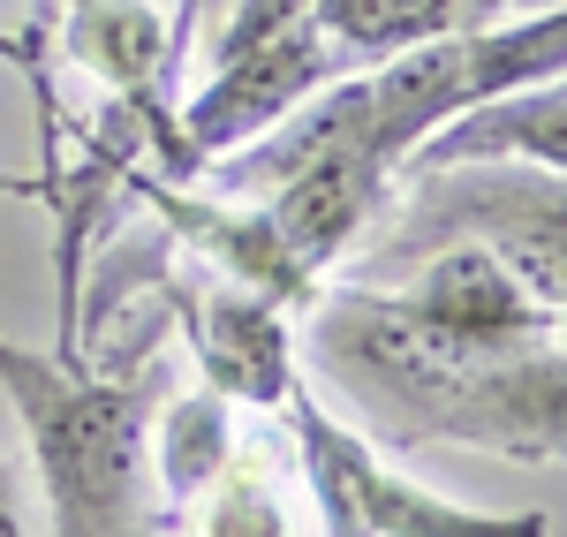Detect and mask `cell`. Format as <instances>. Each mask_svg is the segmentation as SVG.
Listing matches in <instances>:
<instances>
[{
  "label": "cell",
  "mask_w": 567,
  "mask_h": 537,
  "mask_svg": "<svg viewBox=\"0 0 567 537\" xmlns=\"http://www.w3.org/2000/svg\"><path fill=\"white\" fill-rule=\"evenodd\" d=\"M560 159H567V91L560 76H545V84L477 99L454 122H439L409 152L401 175H424V167H545V175H560Z\"/></svg>",
  "instance_id": "cell-11"
},
{
  "label": "cell",
  "mask_w": 567,
  "mask_h": 537,
  "mask_svg": "<svg viewBox=\"0 0 567 537\" xmlns=\"http://www.w3.org/2000/svg\"><path fill=\"white\" fill-rule=\"evenodd\" d=\"M288 447H296V485H303L318 537H553L545 515L515 507H462V499L409 485L386 454L355 432L349 416L310 394L303 379L288 386Z\"/></svg>",
  "instance_id": "cell-3"
},
{
  "label": "cell",
  "mask_w": 567,
  "mask_h": 537,
  "mask_svg": "<svg viewBox=\"0 0 567 537\" xmlns=\"http://www.w3.org/2000/svg\"><path fill=\"white\" fill-rule=\"evenodd\" d=\"M303 349L371 447H484L560 462L567 363L560 341L477 349L409 311L393 288H333L303 303Z\"/></svg>",
  "instance_id": "cell-1"
},
{
  "label": "cell",
  "mask_w": 567,
  "mask_h": 537,
  "mask_svg": "<svg viewBox=\"0 0 567 537\" xmlns=\"http://www.w3.org/2000/svg\"><path fill=\"white\" fill-rule=\"evenodd\" d=\"M296 485L265 447L235 440V454L219 462V477L189 499V537H296Z\"/></svg>",
  "instance_id": "cell-13"
},
{
  "label": "cell",
  "mask_w": 567,
  "mask_h": 537,
  "mask_svg": "<svg viewBox=\"0 0 567 537\" xmlns=\"http://www.w3.org/2000/svg\"><path fill=\"white\" fill-rule=\"evenodd\" d=\"M0 394L23 416L53 537L152 530V409L167 394V363H84L0 333Z\"/></svg>",
  "instance_id": "cell-2"
},
{
  "label": "cell",
  "mask_w": 567,
  "mask_h": 537,
  "mask_svg": "<svg viewBox=\"0 0 567 537\" xmlns=\"http://www.w3.org/2000/svg\"><path fill=\"white\" fill-rule=\"evenodd\" d=\"M61 45L69 61L91 69L114 91V106H130L152 136L175 130V61H167V16L152 0H69L61 8Z\"/></svg>",
  "instance_id": "cell-10"
},
{
  "label": "cell",
  "mask_w": 567,
  "mask_h": 537,
  "mask_svg": "<svg viewBox=\"0 0 567 537\" xmlns=\"http://www.w3.org/2000/svg\"><path fill=\"white\" fill-rule=\"evenodd\" d=\"M175 318L189 333V357H197L213 394H227L235 409L288 402V386H296L288 303H272L258 288H235L219 272H197V280H175Z\"/></svg>",
  "instance_id": "cell-7"
},
{
  "label": "cell",
  "mask_w": 567,
  "mask_h": 537,
  "mask_svg": "<svg viewBox=\"0 0 567 537\" xmlns=\"http://www.w3.org/2000/svg\"><path fill=\"white\" fill-rule=\"evenodd\" d=\"M227 0H175V16H167V61H175V76L197 61V39L213 31V16Z\"/></svg>",
  "instance_id": "cell-15"
},
{
  "label": "cell",
  "mask_w": 567,
  "mask_h": 537,
  "mask_svg": "<svg viewBox=\"0 0 567 537\" xmlns=\"http://www.w3.org/2000/svg\"><path fill=\"white\" fill-rule=\"evenodd\" d=\"M333 76H341V53L326 45L318 23H303V31H288V39H272V45H250L235 61H213L205 84L175 106L182 159L213 167L219 152H235V144L265 136L272 122H288L310 91H326Z\"/></svg>",
  "instance_id": "cell-6"
},
{
  "label": "cell",
  "mask_w": 567,
  "mask_h": 537,
  "mask_svg": "<svg viewBox=\"0 0 567 537\" xmlns=\"http://www.w3.org/2000/svg\"><path fill=\"white\" fill-rule=\"evenodd\" d=\"M393 296L424 326L454 333V341H477V349L560 341V311L507 258H492L484 242H439V250H424L416 266L393 280Z\"/></svg>",
  "instance_id": "cell-8"
},
{
  "label": "cell",
  "mask_w": 567,
  "mask_h": 537,
  "mask_svg": "<svg viewBox=\"0 0 567 537\" xmlns=\"http://www.w3.org/2000/svg\"><path fill=\"white\" fill-rule=\"evenodd\" d=\"M0 189H16V182H8V175H0Z\"/></svg>",
  "instance_id": "cell-20"
},
{
  "label": "cell",
  "mask_w": 567,
  "mask_h": 537,
  "mask_svg": "<svg viewBox=\"0 0 567 537\" xmlns=\"http://www.w3.org/2000/svg\"><path fill=\"white\" fill-rule=\"evenodd\" d=\"M439 242H484L553 311L567 303V205L545 167H424L401 220L379 235V272L363 288H393Z\"/></svg>",
  "instance_id": "cell-5"
},
{
  "label": "cell",
  "mask_w": 567,
  "mask_h": 537,
  "mask_svg": "<svg viewBox=\"0 0 567 537\" xmlns=\"http://www.w3.org/2000/svg\"><path fill=\"white\" fill-rule=\"evenodd\" d=\"M310 23L341 61H386L439 31H462V0H310Z\"/></svg>",
  "instance_id": "cell-14"
},
{
  "label": "cell",
  "mask_w": 567,
  "mask_h": 537,
  "mask_svg": "<svg viewBox=\"0 0 567 537\" xmlns=\"http://www.w3.org/2000/svg\"><path fill=\"white\" fill-rule=\"evenodd\" d=\"M61 8H69V0H61ZM39 23H53V0H39Z\"/></svg>",
  "instance_id": "cell-19"
},
{
  "label": "cell",
  "mask_w": 567,
  "mask_h": 537,
  "mask_svg": "<svg viewBox=\"0 0 567 537\" xmlns=\"http://www.w3.org/2000/svg\"><path fill=\"white\" fill-rule=\"evenodd\" d=\"M567 69V16L545 8V16H499L484 31H439V39L409 45V53H386L371 61L363 76V130H371V152L386 159L393 175L409 167V152L454 122L462 106L477 99H499V91L545 84Z\"/></svg>",
  "instance_id": "cell-4"
},
{
  "label": "cell",
  "mask_w": 567,
  "mask_h": 537,
  "mask_svg": "<svg viewBox=\"0 0 567 537\" xmlns=\"http://www.w3.org/2000/svg\"><path fill=\"white\" fill-rule=\"evenodd\" d=\"M136 197L175 227V242H189L205 272L235 280V288H258L272 303L303 311L318 296V280L296 266V250L280 242V227L258 197H227V189H182V182H136Z\"/></svg>",
  "instance_id": "cell-9"
},
{
  "label": "cell",
  "mask_w": 567,
  "mask_h": 537,
  "mask_svg": "<svg viewBox=\"0 0 567 537\" xmlns=\"http://www.w3.org/2000/svg\"><path fill=\"white\" fill-rule=\"evenodd\" d=\"M515 0H462V31H484V23H499Z\"/></svg>",
  "instance_id": "cell-17"
},
{
  "label": "cell",
  "mask_w": 567,
  "mask_h": 537,
  "mask_svg": "<svg viewBox=\"0 0 567 537\" xmlns=\"http://www.w3.org/2000/svg\"><path fill=\"white\" fill-rule=\"evenodd\" d=\"M0 537H31L23 530V469L0 462Z\"/></svg>",
  "instance_id": "cell-16"
},
{
  "label": "cell",
  "mask_w": 567,
  "mask_h": 537,
  "mask_svg": "<svg viewBox=\"0 0 567 537\" xmlns=\"http://www.w3.org/2000/svg\"><path fill=\"white\" fill-rule=\"evenodd\" d=\"M0 53H16V61H23V69H31V45H8V39H0Z\"/></svg>",
  "instance_id": "cell-18"
},
{
  "label": "cell",
  "mask_w": 567,
  "mask_h": 537,
  "mask_svg": "<svg viewBox=\"0 0 567 537\" xmlns=\"http://www.w3.org/2000/svg\"><path fill=\"white\" fill-rule=\"evenodd\" d=\"M235 402L197 386V394H159L152 409V485L175 499V515L219 477V462L235 454Z\"/></svg>",
  "instance_id": "cell-12"
}]
</instances>
